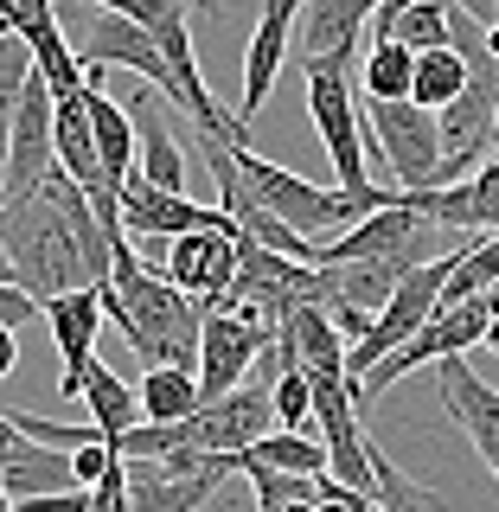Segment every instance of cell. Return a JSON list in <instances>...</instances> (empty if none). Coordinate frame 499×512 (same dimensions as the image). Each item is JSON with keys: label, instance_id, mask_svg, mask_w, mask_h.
Returning <instances> with one entry per match:
<instances>
[{"label": "cell", "instance_id": "cell-1", "mask_svg": "<svg viewBox=\"0 0 499 512\" xmlns=\"http://www.w3.org/2000/svg\"><path fill=\"white\" fill-rule=\"evenodd\" d=\"M103 295V314L122 327V340L141 352V365H180V372H199V333H205V308L186 301L160 269L141 256L135 244H116V263H109V282L96 288Z\"/></svg>", "mask_w": 499, "mask_h": 512}, {"label": "cell", "instance_id": "cell-2", "mask_svg": "<svg viewBox=\"0 0 499 512\" xmlns=\"http://www.w3.org/2000/svg\"><path fill=\"white\" fill-rule=\"evenodd\" d=\"M237 154V180L256 205H263L269 218H282L295 237H308V244H333L340 231H352L359 218L384 212V205H397V186H372V192H340V186H314L301 180V173L276 167V160H263L256 148H231Z\"/></svg>", "mask_w": 499, "mask_h": 512}, {"label": "cell", "instance_id": "cell-3", "mask_svg": "<svg viewBox=\"0 0 499 512\" xmlns=\"http://www.w3.org/2000/svg\"><path fill=\"white\" fill-rule=\"evenodd\" d=\"M0 256H7L13 288H26L39 308L58 301V295H71V288H90L77 231H71V218H64L52 186H39L26 205H7V212H0Z\"/></svg>", "mask_w": 499, "mask_h": 512}, {"label": "cell", "instance_id": "cell-4", "mask_svg": "<svg viewBox=\"0 0 499 512\" xmlns=\"http://www.w3.org/2000/svg\"><path fill=\"white\" fill-rule=\"evenodd\" d=\"M308 71V116H314V135L327 148L333 173H340V192H372V160H365V109L352 96V64L340 58H320V64H301Z\"/></svg>", "mask_w": 499, "mask_h": 512}, {"label": "cell", "instance_id": "cell-5", "mask_svg": "<svg viewBox=\"0 0 499 512\" xmlns=\"http://www.w3.org/2000/svg\"><path fill=\"white\" fill-rule=\"evenodd\" d=\"M487 327H493V314H487V301H480V295H474V301H461V308H436V314H429V320L410 333L404 346L391 352V359H384V365H372V372L359 378V391H352V397H359V410L372 404V397H384L397 378H410L416 365L468 359V352H474L480 340H487Z\"/></svg>", "mask_w": 499, "mask_h": 512}, {"label": "cell", "instance_id": "cell-6", "mask_svg": "<svg viewBox=\"0 0 499 512\" xmlns=\"http://www.w3.org/2000/svg\"><path fill=\"white\" fill-rule=\"evenodd\" d=\"M122 474H128V506L135 512H199L237 474V455L173 448L160 461H122Z\"/></svg>", "mask_w": 499, "mask_h": 512}, {"label": "cell", "instance_id": "cell-7", "mask_svg": "<svg viewBox=\"0 0 499 512\" xmlns=\"http://www.w3.org/2000/svg\"><path fill=\"white\" fill-rule=\"evenodd\" d=\"M365 141L378 148L384 173L397 180V192H429L442 186V128L429 109L416 103H372L365 109Z\"/></svg>", "mask_w": 499, "mask_h": 512}, {"label": "cell", "instance_id": "cell-8", "mask_svg": "<svg viewBox=\"0 0 499 512\" xmlns=\"http://www.w3.org/2000/svg\"><path fill=\"white\" fill-rule=\"evenodd\" d=\"M442 282H448V256H429V263H416L410 276L397 282V295L372 314L365 340H359V346H346V378H352V391H359V378L372 372V365H384L416 327H423L429 314L442 308Z\"/></svg>", "mask_w": 499, "mask_h": 512}, {"label": "cell", "instance_id": "cell-9", "mask_svg": "<svg viewBox=\"0 0 499 512\" xmlns=\"http://www.w3.org/2000/svg\"><path fill=\"white\" fill-rule=\"evenodd\" d=\"M52 109L58 96L52 84L39 77V64H32L20 103H13V135H7V186H0V212L7 205H26L32 192L58 173V148H52Z\"/></svg>", "mask_w": 499, "mask_h": 512}, {"label": "cell", "instance_id": "cell-10", "mask_svg": "<svg viewBox=\"0 0 499 512\" xmlns=\"http://www.w3.org/2000/svg\"><path fill=\"white\" fill-rule=\"evenodd\" d=\"M436 256V237H429V218L410 212V199L397 192V205L359 218L352 231H340L333 244H320V269L333 263H429Z\"/></svg>", "mask_w": 499, "mask_h": 512}, {"label": "cell", "instance_id": "cell-11", "mask_svg": "<svg viewBox=\"0 0 499 512\" xmlns=\"http://www.w3.org/2000/svg\"><path fill=\"white\" fill-rule=\"evenodd\" d=\"M276 429V404H269V384L244 378L237 391L199 404V416L180 423V448H199V455H244Z\"/></svg>", "mask_w": 499, "mask_h": 512}, {"label": "cell", "instance_id": "cell-12", "mask_svg": "<svg viewBox=\"0 0 499 512\" xmlns=\"http://www.w3.org/2000/svg\"><path fill=\"white\" fill-rule=\"evenodd\" d=\"M84 71H135L141 84L160 96V103L180 109V77H173V64L160 58V45L135 20H122V13H103V7H96V20L84 32Z\"/></svg>", "mask_w": 499, "mask_h": 512}, {"label": "cell", "instance_id": "cell-13", "mask_svg": "<svg viewBox=\"0 0 499 512\" xmlns=\"http://www.w3.org/2000/svg\"><path fill=\"white\" fill-rule=\"evenodd\" d=\"M122 231L141 237V244H173V237H186V231H237V224L224 218L218 205H192L186 192H160V186L141 180V173H128L122 180Z\"/></svg>", "mask_w": 499, "mask_h": 512}, {"label": "cell", "instance_id": "cell-14", "mask_svg": "<svg viewBox=\"0 0 499 512\" xmlns=\"http://www.w3.org/2000/svg\"><path fill=\"white\" fill-rule=\"evenodd\" d=\"M160 276L199 308H218L237 282V231H186L160 256Z\"/></svg>", "mask_w": 499, "mask_h": 512}, {"label": "cell", "instance_id": "cell-15", "mask_svg": "<svg viewBox=\"0 0 499 512\" xmlns=\"http://www.w3.org/2000/svg\"><path fill=\"white\" fill-rule=\"evenodd\" d=\"M269 346H276V333L250 327V320H237V314H224V308H205V333H199V397L212 404V397L237 391V384L256 372V359H263Z\"/></svg>", "mask_w": 499, "mask_h": 512}, {"label": "cell", "instance_id": "cell-16", "mask_svg": "<svg viewBox=\"0 0 499 512\" xmlns=\"http://www.w3.org/2000/svg\"><path fill=\"white\" fill-rule=\"evenodd\" d=\"M39 320L52 327V346H58V359H64V372H58V397H84V372L96 365V333H103V295L96 288H71V295H58V301H45Z\"/></svg>", "mask_w": 499, "mask_h": 512}, {"label": "cell", "instance_id": "cell-17", "mask_svg": "<svg viewBox=\"0 0 499 512\" xmlns=\"http://www.w3.org/2000/svg\"><path fill=\"white\" fill-rule=\"evenodd\" d=\"M436 384H442L448 423H455L461 436L474 442V455L487 461L493 480H499V391L474 372L468 359H442V365H436Z\"/></svg>", "mask_w": 499, "mask_h": 512}, {"label": "cell", "instance_id": "cell-18", "mask_svg": "<svg viewBox=\"0 0 499 512\" xmlns=\"http://www.w3.org/2000/svg\"><path fill=\"white\" fill-rule=\"evenodd\" d=\"M308 0H263V13H256V32H250V52H244V103H237V122H256V109L269 103V90H276L282 64H288V45H295V20Z\"/></svg>", "mask_w": 499, "mask_h": 512}, {"label": "cell", "instance_id": "cell-19", "mask_svg": "<svg viewBox=\"0 0 499 512\" xmlns=\"http://www.w3.org/2000/svg\"><path fill=\"white\" fill-rule=\"evenodd\" d=\"M404 199H410V212H423L429 224L493 237V231H499V154L487 160V167H474L468 180H455V186H429V192H404Z\"/></svg>", "mask_w": 499, "mask_h": 512}, {"label": "cell", "instance_id": "cell-20", "mask_svg": "<svg viewBox=\"0 0 499 512\" xmlns=\"http://www.w3.org/2000/svg\"><path fill=\"white\" fill-rule=\"evenodd\" d=\"M378 0H308L295 20V64H320V58H340L352 64L359 58V32L372 26Z\"/></svg>", "mask_w": 499, "mask_h": 512}, {"label": "cell", "instance_id": "cell-21", "mask_svg": "<svg viewBox=\"0 0 499 512\" xmlns=\"http://www.w3.org/2000/svg\"><path fill=\"white\" fill-rule=\"evenodd\" d=\"M122 109H128V122H135V173L160 192H186V148L173 141L167 116H160V96L141 84Z\"/></svg>", "mask_w": 499, "mask_h": 512}, {"label": "cell", "instance_id": "cell-22", "mask_svg": "<svg viewBox=\"0 0 499 512\" xmlns=\"http://www.w3.org/2000/svg\"><path fill=\"white\" fill-rule=\"evenodd\" d=\"M103 71H84V116H90V135H96V160H103V180L122 192V180L135 173V122L116 96H103L96 84Z\"/></svg>", "mask_w": 499, "mask_h": 512}, {"label": "cell", "instance_id": "cell-23", "mask_svg": "<svg viewBox=\"0 0 499 512\" xmlns=\"http://www.w3.org/2000/svg\"><path fill=\"white\" fill-rule=\"evenodd\" d=\"M276 340L295 346V365H301L308 378H346V340H340V327L327 320V308H320V301H301V308L282 320Z\"/></svg>", "mask_w": 499, "mask_h": 512}, {"label": "cell", "instance_id": "cell-24", "mask_svg": "<svg viewBox=\"0 0 499 512\" xmlns=\"http://www.w3.org/2000/svg\"><path fill=\"white\" fill-rule=\"evenodd\" d=\"M64 487H71V455H58V448L20 436L13 455H0V493H7L13 506L39 500V493H64Z\"/></svg>", "mask_w": 499, "mask_h": 512}, {"label": "cell", "instance_id": "cell-25", "mask_svg": "<svg viewBox=\"0 0 499 512\" xmlns=\"http://www.w3.org/2000/svg\"><path fill=\"white\" fill-rule=\"evenodd\" d=\"M237 474H327V448H320V436L269 429L256 448L237 455Z\"/></svg>", "mask_w": 499, "mask_h": 512}, {"label": "cell", "instance_id": "cell-26", "mask_svg": "<svg viewBox=\"0 0 499 512\" xmlns=\"http://www.w3.org/2000/svg\"><path fill=\"white\" fill-rule=\"evenodd\" d=\"M84 404H90V429H96L103 442H116L122 429H135V423H141V397H135V384L116 378L103 359H96L90 372H84Z\"/></svg>", "mask_w": 499, "mask_h": 512}, {"label": "cell", "instance_id": "cell-27", "mask_svg": "<svg viewBox=\"0 0 499 512\" xmlns=\"http://www.w3.org/2000/svg\"><path fill=\"white\" fill-rule=\"evenodd\" d=\"M141 397V423H186V416H199V372H180V365H154V372H141L135 384Z\"/></svg>", "mask_w": 499, "mask_h": 512}, {"label": "cell", "instance_id": "cell-28", "mask_svg": "<svg viewBox=\"0 0 499 512\" xmlns=\"http://www.w3.org/2000/svg\"><path fill=\"white\" fill-rule=\"evenodd\" d=\"M359 84H365V103H410V84H416V52H404L397 39H372Z\"/></svg>", "mask_w": 499, "mask_h": 512}, {"label": "cell", "instance_id": "cell-29", "mask_svg": "<svg viewBox=\"0 0 499 512\" xmlns=\"http://www.w3.org/2000/svg\"><path fill=\"white\" fill-rule=\"evenodd\" d=\"M468 90V58L448 45V52H423L416 58V84H410V103L429 109V116H442L455 96Z\"/></svg>", "mask_w": 499, "mask_h": 512}, {"label": "cell", "instance_id": "cell-30", "mask_svg": "<svg viewBox=\"0 0 499 512\" xmlns=\"http://www.w3.org/2000/svg\"><path fill=\"white\" fill-rule=\"evenodd\" d=\"M499 282V231L480 237V244H468L461 256H448V282H442V308H461V301L487 295V288Z\"/></svg>", "mask_w": 499, "mask_h": 512}, {"label": "cell", "instance_id": "cell-31", "mask_svg": "<svg viewBox=\"0 0 499 512\" xmlns=\"http://www.w3.org/2000/svg\"><path fill=\"white\" fill-rule=\"evenodd\" d=\"M26 77H32V52L13 32H0V186H7V135H13V103H20Z\"/></svg>", "mask_w": 499, "mask_h": 512}, {"label": "cell", "instance_id": "cell-32", "mask_svg": "<svg viewBox=\"0 0 499 512\" xmlns=\"http://www.w3.org/2000/svg\"><path fill=\"white\" fill-rule=\"evenodd\" d=\"M391 39L404 45V52H448V0H416V7L397 13V26H391Z\"/></svg>", "mask_w": 499, "mask_h": 512}, {"label": "cell", "instance_id": "cell-33", "mask_svg": "<svg viewBox=\"0 0 499 512\" xmlns=\"http://www.w3.org/2000/svg\"><path fill=\"white\" fill-rule=\"evenodd\" d=\"M372 480H378V506L384 512H442V500L429 487H416V480L397 468L391 455H384V448L372 442Z\"/></svg>", "mask_w": 499, "mask_h": 512}, {"label": "cell", "instance_id": "cell-34", "mask_svg": "<svg viewBox=\"0 0 499 512\" xmlns=\"http://www.w3.org/2000/svg\"><path fill=\"white\" fill-rule=\"evenodd\" d=\"M269 404H276V429H295V436H314V378L301 365H282L276 384H269Z\"/></svg>", "mask_w": 499, "mask_h": 512}, {"label": "cell", "instance_id": "cell-35", "mask_svg": "<svg viewBox=\"0 0 499 512\" xmlns=\"http://www.w3.org/2000/svg\"><path fill=\"white\" fill-rule=\"evenodd\" d=\"M256 487V506H282V500H320V474H244Z\"/></svg>", "mask_w": 499, "mask_h": 512}, {"label": "cell", "instance_id": "cell-36", "mask_svg": "<svg viewBox=\"0 0 499 512\" xmlns=\"http://www.w3.org/2000/svg\"><path fill=\"white\" fill-rule=\"evenodd\" d=\"M116 461H122L116 448H109L103 436H90L84 448H71V487H96V480H103L109 468H116Z\"/></svg>", "mask_w": 499, "mask_h": 512}, {"label": "cell", "instance_id": "cell-37", "mask_svg": "<svg viewBox=\"0 0 499 512\" xmlns=\"http://www.w3.org/2000/svg\"><path fill=\"white\" fill-rule=\"evenodd\" d=\"M90 512H135V506H128V474H122V461L90 487Z\"/></svg>", "mask_w": 499, "mask_h": 512}, {"label": "cell", "instance_id": "cell-38", "mask_svg": "<svg viewBox=\"0 0 499 512\" xmlns=\"http://www.w3.org/2000/svg\"><path fill=\"white\" fill-rule=\"evenodd\" d=\"M20 512H90V487H64V493H39V500H20Z\"/></svg>", "mask_w": 499, "mask_h": 512}, {"label": "cell", "instance_id": "cell-39", "mask_svg": "<svg viewBox=\"0 0 499 512\" xmlns=\"http://www.w3.org/2000/svg\"><path fill=\"white\" fill-rule=\"evenodd\" d=\"M13 365H20V333L0 320V378H13Z\"/></svg>", "mask_w": 499, "mask_h": 512}, {"label": "cell", "instance_id": "cell-40", "mask_svg": "<svg viewBox=\"0 0 499 512\" xmlns=\"http://www.w3.org/2000/svg\"><path fill=\"white\" fill-rule=\"evenodd\" d=\"M13 448H20V429H13L7 410H0V455H13Z\"/></svg>", "mask_w": 499, "mask_h": 512}, {"label": "cell", "instance_id": "cell-41", "mask_svg": "<svg viewBox=\"0 0 499 512\" xmlns=\"http://www.w3.org/2000/svg\"><path fill=\"white\" fill-rule=\"evenodd\" d=\"M320 500H282V506H256V512H314Z\"/></svg>", "mask_w": 499, "mask_h": 512}, {"label": "cell", "instance_id": "cell-42", "mask_svg": "<svg viewBox=\"0 0 499 512\" xmlns=\"http://www.w3.org/2000/svg\"><path fill=\"white\" fill-rule=\"evenodd\" d=\"M487 346H493V352H499V320H493V327H487Z\"/></svg>", "mask_w": 499, "mask_h": 512}, {"label": "cell", "instance_id": "cell-43", "mask_svg": "<svg viewBox=\"0 0 499 512\" xmlns=\"http://www.w3.org/2000/svg\"><path fill=\"white\" fill-rule=\"evenodd\" d=\"M0 512H20V506H13V500H7V493H0Z\"/></svg>", "mask_w": 499, "mask_h": 512}, {"label": "cell", "instance_id": "cell-44", "mask_svg": "<svg viewBox=\"0 0 499 512\" xmlns=\"http://www.w3.org/2000/svg\"><path fill=\"white\" fill-rule=\"evenodd\" d=\"M0 282H13V276H7V256H0Z\"/></svg>", "mask_w": 499, "mask_h": 512}, {"label": "cell", "instance_id": "cell-45", "mask_svg": "<svg viewBox=\"0 0 499 512\" xmlns=\"http://www.w3.org/2000/svg\"><path fill=\"white\" fill-rule=\"evenodd\" d=\"M372 512H384V506H372Z\"/></svg>", "mask_w": 499, "mask_h": 512}, {"label": "cell", "instance_id": "cell-46", "mask_svg": "<svg viewBox=\"0 0 499 512\" xmlns=\"http://www.w3.org/2000/svg\"><path fill=\"white\" fill-rule=\"evenodd\" d=\"M0 7H7V0H0Z\"/></svg>", "mask_w": 499, "mask_h": 512}]
</instances>
